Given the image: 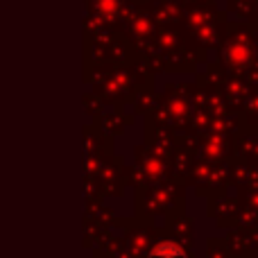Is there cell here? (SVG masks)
<instances>
[{"label": "cell", "instance_id": "1", "mask_svg": "<svg viewBox=\"0 0 258 258\" xmlns=\"http://www.w3.org/2000/svg\"><path fill=\"white\" fill-rule=\"evenodd\" d=\"M147 258H188V256L177 242H159V245H154L150 249Z\"/></svg>", "mask_w": 258, "mask_h": 258}]
</instances>
